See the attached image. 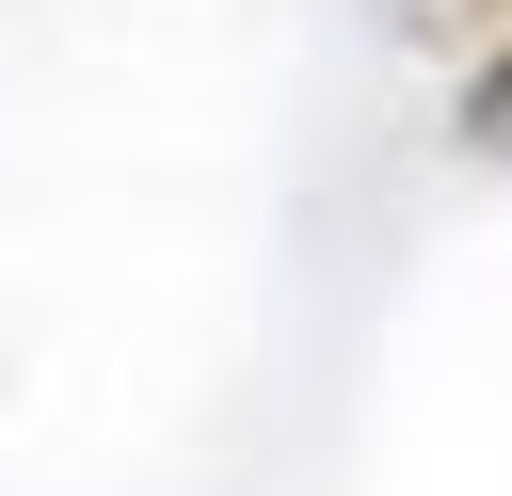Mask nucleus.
Returning a JSON list of instances; mask_svg holds the SVG:
<instances>
[{"label":"nucleus","mask_w":512,"mask_h":496,"mask_svg":"<svg viewBox=\"0 0 512 496\" xmlns=\"http://www.w3.org/2000/svg\"><path fill=\"white\" fill-rule=\"evenodd\" d=\"M384 16H400L416 48H448V64H480V48L512 32V0H384Z\"/></svg>","instance_id":"nucleus-1"},{"label":"nucleus","mask_w":512,"mask_h":496,"mask_svg":"<svg viewBox=\"0 0 512 496\" xmlns=\"http://www.w3.org/2000/svg\"><path fill=\"white\" fill-rule=\"evenodd\" d=\"M464 144H480V160H512V32L464 64Z\"/></svg>","instance_id":"nucleus-2"}]
</instances>
